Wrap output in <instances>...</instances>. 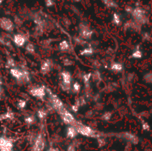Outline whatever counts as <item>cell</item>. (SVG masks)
<instances>
[{"mask_svg":"<svg viewBox=\"0 0 152 151\" xmlns=\"http://www.w3.org/2000/svg\"><path fill=\"white\" fill-rule=\"evenodd\" d=\"M142 37H143V39L145 40V41H148L151 38L150 34L148 33H144L143 35H142Z\"/></svg>","mask_w":152,"mask_h":151,"instance_id":"40","label":"cell"},{"mask_svg":"<svg viewBox=\"0 0 152 151\" xmlns=\"http://www.w3.org/2000/svg\"><path fill=\"white\" fill-rule=\"evenodd\" d=\"M94 53V50L93 47L90 46V47H86V48H84L83 50H80V55L83 56H91V55H93Z\"/></svg>","mask_w":152,"mask_h":151,"instance_id":"21","label":"cell"},{"mask_svg":"<svg viewBox=\"0 0 152 151\" xmlns=\"http://www.w3.org/2000/svg\"><path fill=\"white\" fill-rule=\"evenodd\" d=\"M13 43L15 44V45H16L17 47H23L26 44L27 42V38L25 36V35H23L22 33H16L13 35Z\"/></svg>","mask_w":152,"mask_h":151,"instance_id":"12","label":"cell"},{"mask_svg":"<svg viewBox=\"0 0 152 151\" xmlns=\"http://www.w3.org/2000/svg\"><path fill=\"white\" fill-rule=\"evenodd\" d=\"M81 84L78 81H74L72 84V92L74 93H80L81 91Z\"/></svg>","mask_w":152,"mask_h":151,"instance_id":"28","label":"cell"},{"mask_svg":"<svg viewBox=\"0 0 152 151\" xmlns=\"http://www.w3.org/2000/svg\"><path fill=\"white\" fill-rule=\"evenodd\" d=\"M72 126L75 127L78 134L82 135V136L88 138H96V139L100 137V135L98 134L92 127L86 125V124H83L82 122L77 121V120Z\"/></svg>","mask_w":152,"mask_h":151,"instance_id":"1","label":"cell"},{"mask_svg":"<svg viewBox=\"0 0 152 151\" xmlns=\"http://www.w3.org/2000/svg\"><path fill=\"white\" fill-rule=\"evenodd\" d=\"M6 68L11 69V68H16V62L12 57H7V62H6Z\"/></svg>","mask_w":152,"mask_h":151,"instance_id":"27","label":"cell"},{"mask_svg":"<svg viewBox=\"0 0 152 151\" xmlns=\"http://www.w3.org/2000/svg\"><path fill=\"white\" fill-rule=\"evenodd\" d=\"M110 70L115 73L122 72L123 70V65L120 62H113L110 65Z\"/></svg>","mask_w":152,"mask_h":151,"instance_id":"18","label":"cell"},{"mask_svg":"<svg viewBox=\"0 0 152 151\" xmlns=\"http://www.w3.org/2000/svg\"><path fill=\"white\" fill-rule=\"evenodd\" d=\"M80 107H81V105H80V101H79V98H77L75 100V102L71 106V110L74 113H77L78 112Z\"/></svg>","mask_w":152,"mask_h":151,"instance_id":"29","label":"cell"},{"mask_svg":"<svg viewBox=\"0 0 152 151\" xmlns=\"http://www.w3.org/2000/svg\"><path fill=\"white\" fill-rule=\"evenodd\" d=\"M66 151H76V145L74 143H71L68 145Z\"/></svg>","mask_w":152,"mask_h":151,"instance_id":"39","label":"cell"},{"mask_svg":"<svg viewBox=\"0 0 152 151\" xmlns=\"http://www.w3.org/2000/svg\"><path fill=\"white\" fill-rule=\"evenodd\" d=\"M94 34V31L90 27L84 23H80L79 25V36L84 40L91 38Z\"/></svg>","mask_w":152,"mask_h":151,"instance_id":"6","label":"cell"},{"mask_svg":"<svg viewBox=\"0 0 152 151\" xmlns=\"http://www.w3.org/2000/svg\"><path fill=\"white\" fill-rule=\"evenodd\" d=\"M45 5L47 7H51L54 6L55 1L54 0H45Z\"/></svg>","mask_w":152,"mask_h":151,"instance_id":"36","label":"cell"},{"mask_svg":"<svg viewBox=\"0 0 152 151\" xmlns=\"http://www.w3.org/2000/svg\"><path fill=\"white\" fill-rule=\"evenodd\" d=\"M92 73H86L82 76V79H83V82H84L86 87H90V81L91 78Z\"/></svg>","mask_w":152,"mask_h":151,"instance_id":"24","label":"cell"},{"mask_svg":"<svg viewBox=\"0 0 152 151\" xmlns=\"http://www.w3.org/2000/svg\"><path fill=\"white\" fill-rule=\"evenodd\" d=\"M33 20H34V23L36 25V31L39 34L42 33L44 31L45 25V20L43 19L42 16L39 13H35Z\"/></svg>","mask_w":152,"mask_h":151,"instance_id":"8","label":"cell"},{"mask_svg":"<svg viewBox=\"0 0 152 151\" xmlns=\"http://www.w3.org/2000/svg\"><path fill=\"white\" fill-rule=\"evenodd\" d=\"M131 15H132V19H133L132 20L134 21L136 23H137L140 25H144L148 22V16H147L146 11L142 7H139V6L134 7Z\"/></svg>","mask_w":152,"mask_h":151,"instance_id":"2","label":"cell"},{"mask_svg":"<svg viewBox=\"0 0 152 151\" xmlns=\"http://www.w3.org/2000/svg\"><path fill=\"white\" fill-rule=\"evenodd\" d=\"M24 121H25V124H27L28 126H31L33 125V124H35L36 122V117L34 116V115H28V116H26L25 118V119H24Z\"/></svg>","mask_w":152,"mask_h":151,"instance_id":"25","label":"cell"},{"mask_svg":"<svg viewBox=\"0 0 152 151\" xmlns=\"http://www.w3.org/2000/svg\"><path fill=\"white\" fill-rule=\"evenodd\" d=\"M97 143H98V146L99 147H102L105 146V144H106V140H105V139H103L102 137H99L97 138Z\"/></svg>","mask_w":152,"mask_h":151,"instance_id":"34","label":"cell"},{"mask_svg":"<svg viewBox=\"0 0 152 151\" xmlns=\"http://www.w3.org/2000/svg\"><path fill=\"white\" fill-rule=\"evenodd\" d=\"M133 8H134V7H132V6H126V8H125V10H126V13L131 14V13H132V10H133Z\"/></svg>","mask_w":152,"mask_h":151,"instance_id":"41","label":"cell"},{"mask_svg":"<svg viewBox=\"0 0 152 151\" xmlns=\"http://www.w3.org/2000/svg\"><path fill=\"white\" fill-rule=\"evenodd\" d=\"M65 134H66V137L68 139H74L78 135L77 130H76L75 127L72 125H68V127L66 128V132H65Z\"/></svg>","mask_w":152,"mask_h":151,"instance_id":"15","label":"cell"},{"mask_svg":"<svg viewBox=\"0 0 152 151\" xmlns=\"http://www.w3.org/2000/svg\"><path fill=\"white\" fill-rule=\"evenodd\" d=\"M4 0H0V4H1L3 3V1H4Z\"/></svg>","mask_w":152,"mask_h":151,"instance_id":"45","label":"cell"},{"mask_svg":"<svg viewBox=\"0 0 152 151\" xmlns=\"http://www.w3.org/2000/svg\"><path fill=\"white\" fill-rule=\"evenodd\" d=\"M91 78H93V80L94 81H100L101 80V73L99 71L95 70L94 73H92Z\"/></svg>","mask_w":152,"mask_h":151,"instance_id":"33","label":"cell"},{"mask_svg":"<svg viewBox=\"0 0 152 151\" xmlns=\"http://www.w3.org/2000/svg\"><path fill=\"white\" fill-rule=\"evenodd\" d=\"M142 56H143V54H142V51L141 50V49L140 48L139 46H137V47L134 50V51L132 52L130 57L132 58V59H142Z\"/></svg>","mask_w":152,"mask_h":151,"instance_id":"19","label":"cell"},{"mask_svg":"<svg viewBox=\"0 0 152 151\" xmlns=\"http://www.w3.org/2000/svg\"><path fill=\"white\" fill-rule=\"evenodd\" d=\"M2 94V81L0 78V96Z\"/></svg>","mask_w":152,"mask_h":151,"instance_id":"43","label":"cell"},{"mask_svg":"<svg viewBox=\"0 0 152 151\" xmlns=\"http://www.w3.org/2000/svg\"><path fill=\"white\" fill-rule=\"evenodd\" d=\"M45 139L42 133H39L32 142L31 151H44L45 148Z\"/></svg>","mask_w":152,"mask_h":151,"instance_id":"4","label":"cell"},{"mask_svg":"<svg viewBox=\"0 0 152 151\" xmlns=\"http://www.w3.org/2000/svg\"><path fill=\"white\" fill-rule=\"evenodd\" d=\"M47 151H60L59 150V149H58V148H56V147H49L48 149L47 150Z\"/></svg>","mask_w":152,"mask_h":151,"instance_id":"42","label":"cell"},{"mask_svg":"<svg viewBox=\"0 0 152 151\" xmlns=\"http://www.w3.org/2000/svg\"><path fill=\"white\" fill-rule=\"evenodd\" d=\"M144 80L145 81V82L150 83L151 84L152 83V73H148L145 74L144 76Z\"/></svg>","mask_w":152,"mask_h":151,"instance_id":"35","label":"cell"},{"mask_svg":"<svg viewBox=\"0 0 152 151\" xmlns=\"http://www.w3.org/2000/svg\"><path fill=\"white\" fill-rule=\"evenodd\" d=\"M102 2L105 7L109 9H116L118 7V4L116 2L115 0H102Z\"/></svg>","mask_w":152,"mask_h":151,"instance_id":"17","label":"cell"},{"mask_svg":"<svg viewBox=\"0 0 152 151\" xmlns=\"http://www.w3.org/2000/svg\"><path fill=\"white\" fill-rule=\"evenodd\" d=\"M0 43L2 44L3 45L7 46V47H10V40L7 38L6 36H0Z\"/></svg>","mask_w":152,"mask_h":151,"instance_id":"32","label":"cell"},{"mask_svg":"<svg viewBox=\"0 0 152 151\" xmlns=\"http://www.w3.org/2000/svg\"><path fill=\"white\" fill-rule=\"evenodd\" d=\"M25 46V50H26V51L28 52V53H30V54H34V53H35L36 48L35 45H34V44H32V43H27Z\"/></svg>","mask_w":152,"mask_h":151,"instance_id":"26","label":"cell"},{"mask_svg":"<svg viewBox=\"0 0 152 151\" xmlns=\"http://www.w3.org/2000/svg\"><path fill=\"white\" fill-rule=\"evenodd\" d=\"M0 28L7 33L13 32L14 30V22L8 17L0 18Z\"/></svg>","mask_w":152,"mask_h":151,"instance_id":"9","label":"cell"},{"mask_svg":"<svg viewBox=\"0 0 152 151\" xmlns=\"http://www.w3.org/2000/svg\"><path fill=\"white\" fill-rule=\"evenodd\" d=\"M72 1H74V2H80V1H81V0H72Z\"/></svg>","mask_w":152,"mask_h":151,"instance_id":"44","label":"cell"},{"mask_svg":"<svg viewBox=\"0 0 152 151\" xmlns=\"http://www.w3.org/2000/svg\"><path fill=\"white\" fill-rule=\"evenodd\" d=\"M59 114L60 115V118L62 119V122L65 123V124L73 125L74 123L76 121V118H74V115L65 107H64L62 110L59 111Z\"/></svg>","mask_w":152,"mask_h":151,"instance_id":"7","label":"cell"},{"mask_svg":"<svg viewBox=\"0 0 152 151\" xmlns=\"http://www.w3.org/2000/svg\"><path fill=\"white\" fill-rule=\"evenodd\" d=\"M70 44L67 40H62L59 44V50L61 52H66L69 50Z\"/></svg>","mask_w":152,"mask_h":151,"instance_id":"22","label":"cell"},{"mask_svg":"<svg viewBox=\"0 0 152 151\" xmlns=\"http://www.w3.org/2000/svg\"><path fill=\"white\" fill-rule=\"evenodd\" d=\"M16 106H17V108L19 110H22L27 106V102L24 99H19L17 102V104H16Z\"/></svg>","mask_w":152,"mask_h":151,"instance_id":"30","label":"cell"},{"mask_svg":"<svg viewBox=\"0 0 152 151\" xmlns=\"http://www.w3.org/2000/svg\"><path fill=\"white\" fill-rule=\"evenodd\" d=\"M52 65H53V62L50 59H45L41 63V65H40V73L43 75L48 74L51 70Z\"/></svg>","mask_w":152,"mask_h":151,"instance_id":"13","label":"cell"},{"mask_svg":"<svg viewBox=\"0 0 152 151\" xmlns=\"http://www.w3.org/2000/svg\"><path fill=\"white\" fill-rule=\"evenodd\" d=\"M142 128L143 130H145V131H148L150 130V126L146 121H142Z\"/></svg>","mask_w":152,"mask_h":151,"instance_id":"37","label":"cell"},{"mask_svg":"<svg viewBox=\"0 0 152 151\" xmlns=\"http://www.w3.org/2000/svg\"><path fill=\"white\" fill-rule=\"evenodd\" d=\"M29 94L32 96L33 97H35L39 100H44L45 97L47 95L46 91V87L44 85L37 86V87H33L29 90Z\"/></svg>","mask_w":152,"mask_h":151,"instance_id":"5","label":"cell"},{"mask_svg":"<svg viewBox=\"0 0 152 151\" xmlns=\"http://www.w3.org/2000/svg\"><path fill=\"white\" fill-rule=\"evenodd\" d=\"M13 148V141L10 138L0 137V151H11Z\"/></svg>","mask_w":152,"mask_h":151,"instance_id":"10","label":"cell"},{"mask_svg":"<svg viewBox=\"0 0 152 151\" xmlns=\"http://www.w3.org/2000/svg\"><path fill=\"white\" fill-rule=\"evenodd\" d=\"M46 91H47V94H48L49 99H50V104H51V106L53 107V109L56 110L57 111V113L62 110L65 107L62 100L56 94H54L50 89L48 88V87H46Z\"/></svg>","mask_w":152,"mask_h":151,"instance_id":"3","label":"cell"},{"mask_svg":"<svg viewBox=\"0 0 152 151\" xmlns=\"http://www.w3.org/2000/svg\"><path fill=\"white\" fill-rule=\"evenodd\" d=\"M63 65H65V66H70V65H73V62L72 61L70 60L69 59L66 58L63 60Z\"/></svg>","mask_w":152,"mask_h":151,"instance_id":"38","label":"cell"},{"mask_svg":"<svg viewBox=\"0 0 152 151\" xmlns=\"http://www.w3.org/2000/svg\"><path fill=\"white\" fill-rule=\"evenodd\" d=\"M111 116H112V113L110 112V111H107V112H105L101 116V118H102L103 121H109L111 118Z\"/></svg>","mask_w":152,"mask_h":151,"instance_id":"31","label":"cell"},{"mask_svg":"<svg viewBox=\"0 0 152 151\" xmlns=\"http://www.w3.org/2000/svg\"><path fill=\"white\" fill-rule=\"evenodd\" d=\"M48 115V111L47 110L44 109V108H41V109H39L37 110V116L40 121H42L45 118L47 117Z\"/></svg>","mask_w":152,"mask_h":151,"instance_id":"23","label":"cell"},{"mask_svg":"<svg viewBox=\"0 0 152 151\" xmlns=\"http://www.w3.org/2000/svg\"><path fill=\"white\" fill-rule=\"evenodd\" d=\"M61 78L62 81L60 84L62 85H72V76L70 72L67 70H63L61 72Z\"/></svg>","mask_w":152,"mask_h":151,"instance_id":"14","label":"cell"},{"mask_svg":"<svg viewBox=\"0 0 152 151\" xmlns=\"http://www.w3.org/2000/svg\"><path fill=\"white\" fill-rule=\"evenodd\" d=\"M111 22L114 24L116 26H120L122 25V19L121 16L118 13H114L112 16V19H111Z\"/></svg>","mask_w":152,"mask_h":151,"instance_id":"20","label":"cell"},{"mask_svg":"<svg viewBox=\"0 0 152 151\" xmlns=\"http://www.w3.org/2000/svg\"><path fill=\"white\" fill-rule=\"evenodd\" d=\"M15 114L11 110L8 109L4 113L0 115V121H4V120H12L14 118Z\"/></svg>","mask_w":152,"mask_h":151,"instance_id":"16","label":"cell"},{"mask_svg":"<svg viewBox=\"0 0 152 151\" xmlns=\"http://www.w3.org/2000/svg\"><path fill=\"white\" fill-rule=\"evenodd\" d=\"M11 151H13V150H11Z\"/></svg>","mask_w":152,"mask_h":151,"instance_id":"46","label":"cell"},{"mask_svg":"<svg viewBox=\"0 0 152 151\" xmlns=\"http://www.w3.org/2000/svg\"><path fill=\"white\" fill-rule=\"evenodd\" d=\"M117 136L121 139H125L129 143L132 144H137L140 142V139L137 135L134 134V133H130V132H123V133H119Z\"/></svg>","mask_w":152,"mask_h":151,"instance_id":"11","label":"cell"}]
</instances>
